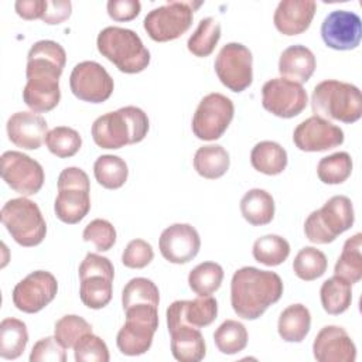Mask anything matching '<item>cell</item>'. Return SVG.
I'll return each instance as SVG.
<instances>
[{
	"mask_svg": "<svg viewBox=\"0 0 362 362\" xmlns=\"http://www.w3.org/2000/svg\"><path fill=\"white\" fill-rule=\"evenodd\" d=\"M283 280L274 272L253 266L238 269L230 280V305L243 320H256L283 296Z\"/></svg>",
	"mask_w": 362,
	"mask_h": 362,
	"instance_id": "6da1fadb",
	"label": "cell"
},
{
	"mask_svg": "<svg viewBox=\"0 0 362 362\" xmlns=\"http://www.w3.org/2000/svg\"><path fill=\"white\" fill-rule=\"evenodd\" d=\"M147 113L137 106H124L99 116L90 129L96 146L117 150L127 144L140 143L148 133Z\"/></svg>",
	"mask_w": 362,
	"mask_h": 362,
	"instance_id": "7a4b0ae2",
	"label": "cell"
},
{
	"mask_svg": "<svg viewBox=\"0 0 362 362\" xmlns=\"http://www.w3.org/2000/svg\"><path fill=\"white\" fill-rule=\"evenodd\" d=\"M311 109L314 116L325 120L355 123L362 116V95L354 83L325 79L314 86Z\"/></svg>",
	"mask_w": 362,
	"mask_h": 362,
	"instance_id": "3957f363",
	"label": "cell"
},
{
	"mask_svg": "<svg viewBox=\"0 0 362 362\" xmlns=\"http://www.w3.org/2000/svg\"><path fill=\"white\" fill-rule=\"evenodd\" d=\"M98 51L120 72L139 74L150 64V51L133 30L110 25L96 38Z\"/></svg>",
	"mask_w": 362,
	"mask_h": 362,
	"instance_id": "277c9868",
	"label": "cell"
},
{
	"mask_svg": "<svg viewBox=\"0 0 362 362\" xmlns=\"http://www.w3.org/2000/svg\"><path fill=\"white\" fill-rule=\"evenodd\" d=\"M355 222L352 201L345 195L331 197L320 209L313 211L304 222L305 238L317 245H327L351 229Z\"/></svg>",
	"mask_w": 362,
	"mask_h": 362,
	"instance_id": "5b68a950",
	"label": "cell"
},
{
	"mask_svg": "<svg viewBox=\"0 0 362 362\" xmlns=\"http://www.w3.org/2000/svg\"><path fill=\"white\" fill-rule=\"evenodd\" d=\"M0 218L7 232L20 246H37L47 235V223L38 205L27 197L7 201L1 206Z\"/></svg>",
	"mask_w": 362,
	"mask_h": 362,
	"instance_id": "8992f818",
	"label": "cell"
},
{
	"mask_svg": "<svg viewBox=\"0 0 362 362\" xmlns=\"http://www.w3.org/2000/svg\"><path fill=\"white\" fill-rule=\"evenodd\" d=\"M126 313V322L116 335V345L123 355L139 356L146 354L158 328L157 307L150 304L132 305Z\"/></svg>",
	"mask_w": 362,
	"mask_h": 362,
	"instance_id": "52a82bcc",
	"label": "cell"
},
{
	"mask_svg": "<svg viewBox=\"0 0 362 362\" xmlns=\"http://www.w3.org/2000/svg\"><path fill=\"white\" fill-rule=\"evenodd\" d=\"M202 1H167L147 13L143 27L147 35L157 42H167L185 34L194 20V11Z\"/></svg>",
	"mask_w": 362,
	"mask_h": 362,
	"instance_id": "ba28073f",
	"label": "cell"
},
{
	"mask_svg": "<svg viewBox=\"0 0 362 362\" xmlns=\"http://www.w3.org/2000/svg\"><path fill=\"white\" fill-rule=\"evenodd\" d=\"M235 115L233 102L218 92L208 93L198 103L192 116V132L197 139L214 141L223 136Z\"/></svg>",
	"mask_w": 362,
	"mask_h": 362,
	"instance_id": "9c48e42d",
	"label": "cell"
},
{
	"mask_svg": "<svg viewBox=\"0 0 362 362\" xmlns=\"http://www.w3.org/2000/svg\"><path fill=\"white\" fill-rule=\"evenodd\" d=\"M218 79L232 92H243L253 81V57L240 42H228L218 52L214 64Z\"/></svg>",
	"mask_w": 362,
	"mask_h": 362,
	"instance_id": "30bf717a",
	"label": "cell"
},
{
	"mask_svg": "<svg viewBox=\"0 0 362 362\" xmlns=\"http://www.w3.org/2000/svg\"><path fill=\"white\" fill-rule=\"evenodd\" d=\"M1 178L17 194L30 197L37 194L44 184L42 165L21 151H4L1 154Z\"/></svg>",
	"mask_w": 362,
	"mask_h": 362,
	"instance_id": "8fae6325",
	"label": "cell"
},
{
	"mask_svg": "<svg viewBox=\"0 0 362 362\" xmlns=\"http://www.w3.org/2000/svg\"><path fill=\"white\" fill-rule=\"evenodd\" d=\"M307 103V92L297 82L286 78H273L262 86V105L277 117H296L305 109Z\"/></svg>",
	"mask_w": 362,
	"mask_h": 362,
	"instance_id": "7c38bea8",
	"label": "cell"
},
{
	"mask_svg": "<svg viewBox=\"0 0 362 362\" xmlns=\"http://www.w3.org/2000/svg\"><path fill=\"white\" fill-rule=\"evenodd\" d=\"M71 92L83 102L102 103L113 93V79L109 72L96 61L76 64L69 75Z\"/></svg>",
	"mask_w": 362,
	"mask_h": 362,
	"instance_id": "4fadbf2b",
	"label": "cell"
},
{
	"mask_svg": "<svg viewBox=\"0 0 362 362\" xmlns=\"http://www.w3.org/2000/svg\"><path fill=\"white\" fill-rule=\"evenodd\" d=\"M58 293L55 276L47 270H35L13 288V303L17 310L34 314L45 308Z\"/></svg>",
	"mask_w": 362,
	"mask_h": 362,
	"instance_id": "5bb4252c",
	"label": "cell"
},
{
	"mask_svg": "<svg viewBox=\"0 0 362 362\" xmlns=\"http://www.w3.org/2000/svg\"><path fill=\"white\" fill-rule=\"evenodd\" d=\"M321 38L337 51L355 49L362 40L361 17L348 10H334L321 23Z\"/></svg>",
	"mask_w": 362,
	"mask_h": 362,
	"instance_id": "9a60e30c",
	"label": "cell"
},
{
	"mask_svg": "<svg viewBox=\"0 0 362 362\" xmlns=\"http://www.w3.org/2000/svg\"><path fill=\"white\" fill-rule=\"evenodd\" d=\"M344 130L318 116L303 120L293 132V141L301 151H327L344 143Z\"/></svg>",
	"mask_w": 362,
	"mask_h": 362,
	"instance_id": "2e32d148",
	"label": "cell"
},
{
	"mask_svg": "<svg viewBox=\"0 0 362 362\" xmlns=\"http://www.w3.org/2000/svg\"><path fill=\"white\" fill-rule=\"evenodd\" d=\"M27 83L23 89V100L35 113H47L57 107L61 99V75L44 69H27Z\"/></svg>",
	"mask_w": 362,
	"mask_h": 362,
	"instance_id": "e0dca14e",
	"label": "cell"
},
{
	"mask_svg": "<svg viewBox=\"0 0 362 362\" xmlns=\"http://www.w3.org/2000/svg\"><path fill=\"white\" fill-rule=\"evenodd\" d=\"M161 256L174 264L191 262L201 249V238L189 223H173L165 228L158 239Z\"/></svg>",
	"mask_w": 362,
	"mask_h": 362,
	"instance_id": "ac0fdd59",
	"label": "cell"
},
{
	"mask_svg": "<svg viewBox=\"0 0 362 362\" xmlns=\"http://www.w3.org/2000/svg\"><path fill=\"white\" fill-rule=\"evenodd\" d=\"M218 315V303L212 296H199L194 300H177L165 311L167 328L189 325L204 328L211 325Z\"/></svg>",
	"mask_w": 362,
	"mask_h": 362,
	"instance_id": "d6986e66",
	"label": "cell"
},
{
	"mask_svg": "<svg viewBox=\"0 0 362 362\" xmlns=\"http://www.w3.org/2000/svg\"><path fill=\"white\" fill-rule=\"evenodd\" d=\"M313 355L318 362H355L356 346L342 327L325 325L314 338Z\"/></svg>",
	"mask_w": 362,
	"mask_h": 362,
	"instance_id": "ffe728a7",
	"label": "cell"
},
{
	"mask_svg": "<svg viewBox=\"0 0 362 362\" xmlns=\"http://www.w3.org/2000/svg\"><path fill=\"white\" fill-rule=\"evenodd\" d=\"M8 140L23 150H37L48 133L47 120L35 112H16L7 120Z\"/></svg>",
	"mask_w": 362,
	"mask_h": 362,
	"instance_id": "44dd1931",
	"label": "cell"
},
{
	"mask_svg": "<svg viewBox=\"0 0 362 362\" xmlns=\"http://www.w3.org/2000/svg\"><path fill=\"white\" fill-rule=\"evenodd\" d=\"M317 3L313 0H281L273 14V23L283 35H298L308 30Z\"/></svg>",
	"mask_w": 362,
	"mask_h": 362,
	"instance_id": "7402d4cb",
	"label": "cell"
},
{
	"mask_svg": "<svg viewBox=\"0 0 362 362\" xmlns=\"http://www.w3.org/2000/svg\"><path fill=\"white\" fill-rule=\"evenodd\" d=\"M315 66V57L313 51L305 45H290L280 54L279 72L281 78L297 82L300 85L313 76Z\"/></svg>",
	"mask_w": 362,
	"mask_h": 362,
	"instance_id": "603a6c76",
	"label": "cell"
},
{
	"mask_svg": "<svg viewBox=\"0 0 362 362\" xmlns=\"http://www.w3.org/2000/svg\"><path fill=\"white\" fill-rule=\"evenodd\" d=\"M171 354L180 362H199L206 355V345L199 328L177 325L168 329Z\"/></svg>",
	"mask_w": 362,
	"mask_h": 362,
	"instance_id": "cb8c5ba5",
	"label": "cell"
},
{
	"mask_svg": "<svg viewBox=\"0 0 362 362\" xmlns=\"http://www.w3.org/2000/svg\"><path fill=\"white\" fill-rule=\"evenodd\" d=\"M54 211L57 218L64 223L75 225L81 222L90 211L89 191L79 188L58 189Z\"/></svg>",
	"mask_w": 362,
	"mask_h": 362,
	"instance_id": "d4e9b609",
	"label": "cell"
},
{
	"mask_svg": "<svg viewBox=\"0 0 362 362\" xmlns=\"http://www.w3.org/2000/svg\"><path fill=\"white\" fill-rule=\"evenodd\" d=\"M66 64V52L61 44L52 40L34 42L27 55V69H44L62 75Z\"/></svg>",
	"mask_w": 362,
	"mask_h": 362,
	"instance_id": "484cf974",
	"label": "cell"
},
{
	"mask_svg": "<svg viewBox=\"0 0 362 362\" xmlns=\"http://www.w3.org/2000/svg\"><path fill=\"white\" fill-rule=\"evenodd\" d=\"M311 328V314L304 304L286 307L277 321V332L286 342H301Z\"/></svg>",
	"mask_w": 362,
	"mask_h": 362,
	"instance_id": "4316f807",
	"label": "cell"
},
{
	"mask_svg": "<svg viewBox=\"0 0 362 362\" xmlns=\"http://www.w3.org/2000/svg\"><path fill=\"white\" fill-rule=\"evenodd\" d=\"M274 199L262 188L249 189L240 199L242 216L253 226H263L274 218Z\"/></svg>",
	"mask_w": 362,
	"mask_h": 362,
	"instance_id": "83f0119b",
	"label": "cell"
},
{
	"mask_svg": "<svg viewBox=\"0 0 362 362\" xmlns=\"http://www.w3.org/2000/svg\"><path fill=\"white\" fill-rule=\"evenodd\" d=\"M287 151L279 143L263 140L255 144L250 151L252 167L266 175L281 174L287 167Z\"/></svg>",
	"mask_w": 362,
	"mask_h": 362,
	"instance_id": "f1b7e54d",
	"label": "cell"
},
{
	"mask_svg": "<svg viewBox=\"0 0 362 362\" xmlns=\"http://www.w3.org/2000/svg\"><path fill=\"white\" fill-rule=\"evenodd\" d=\"M195 171L206 178L216 180L226 174L230 165L229 153L219 144H206L199 147L194 154Z\"/></svg>",
	"mask_w": 362,
	"mask_h": 362,
	"instance_id": "f546056e",
	"label": "cell"
},
{
	"mask_svg": "<svg viewBox=\"0 0 362 362\" xmlns=\"http://www.w3.org/2000/svg\"><path fill=\"white\" fill-rule=\"evenodd\" d=\"M362 233L348 238L342 246V252L335 263L334 274L346 280L351 286L362 279Z\"/></svg>",
	"mask_w": 362,
	"mask_h": 362,
	"instance_id": "4dcf8cb0",
	"label": "cell"
},
{
	"mask_svg": "<svg viewBox=\"0 0 362 362\" xmlns=\"http://www.w3.org/2000/svg\"><path fill=\"white\" fill-rule=\"evenodd\" d=\"M320 300L325 313L329 315H339L345 313L352 303L351 284L334 274L321 284Z\"/></svg>",
	"mask_w": 362,
	"mask_h": 362,
	"instance_id": "1f68e13d",
	"label": "cell"
},
{
	"mask_svg": "<svg viewBox=\"0 0 362 362\" xmlns=\"http://www.w3.org/2000/svg\"><path fill=\"white\" fill-rule=\"evenodd\" d=\"M28 344L27 325L18 318H4L0 322V356L3 359H17Z\"/></svg>",
	"mask_w": 362,
	"mask_h": 362,
	"instance_id": "d6a6232c",
	"label": "cell"
},
{
	"mask_svg": "<svg viewBox=\"0 0 362 362\" xmlns=\"http://www.w3.org/2000/svg\"><path fill=\"white\" fill-rule=\"evenodd\" d=\"M93 175L103 188L117 189L127 181L129 168L126 161L119 156L103 154L93 164Z\"/></svg>",
	"mask_w": 362,
	"mask_h": 362,
	"instance_id": "836d02e7",
	"label": "cell"
},
{
	"mask_svg": "<svg viewBox=\"0 0 362 362\" xmlns=\"http://www.w3.org/2000/svg\"><path fill=\"white\" fill-rule=\"evenodd\" d=\"M221 40V24L212 18L205 17L198 23L195 31L187 41L188 51L199 58L209 57Z\"/></svg>",
	"mask_w": 362,
	"mask_h": 362,
	"instance_id": "e575fe53",
	"label": "cell"
},
{
	"mask_svg": "<svg viewBox=\"0 0 362 362\" xmlns=\"http://www.w3.org/2000/svg\"><path fill=\"white\" fill-rule=\"evenodd\" d=\"M252 255L256 262L273 267L287 260L290 255V243L280 235H264L255 240Z\"/></svg>",
	"mask_w": 362,
	"mask_h": 362,
	"instance_id": "d590c367",
	"label": "cell"
},
{
	"mask_svg": "<svg viewBox=\"0 0 362 362\" xmlns=\"http://www.w3.org/2000/svg\"><path fill=\"white\" fill-rule=\"evenodd\" d=\"M247 329L236 320L223 321L214 332V342L219 352L235 355L242 352L247 345Z\"/></svg>",
	"mask_w": 362,
	"mask_h": 362,
	"instance_id": "8d00e7d4",
	"label": "cell"
},
{
	"mask_svg": "<svg viewBox=\"0 0 362 362\" xmlns=\"http://www.w3.org/2000/svg\"><path fill=\"white\" fill-rule=\"evenodd\" d=\"M223 280V269L215 262H202L188 274V286L198 296H211Z\"/></svg>",
	"mask_w": 362,
	"mask_h": 362,
	"instance_id": "74e56055",
	"label": "cell"
},
{
	"mask_svg": "<svg viewBox=\"0 0 362 362\" xmlns=\"http://www.w3.org/2000/svg\"><path fill=\"white\" fill-rule=\"evenodd\" d=\"M352 158L346 151H338L322 157L317 165V175L320 181L328 185L345 182L352 173Z\"/></svg>",
	"mask_w": 362,
	"mask_h": 362,
	"instance_id": "f35d334b",
	"label": "cell"
},
{
	"mask_svg": "<svg viewBox=\"0 0 362 362\" xmlns=\"http://www.w3.org/2000/svg\"><path fill=\"white\" fill-rule=\"evenodd\" d=\"M113 294V280L105 276H90L81 280L79 297L81 301L92 310L106 307Z\"/></svg>",
	"mask_w": 362,
	"mask_h": 362,
	"instance_id": "ab89813d",
	"label": "cell"
},
{
	"mask_svg": "<svg viewBox=\"0 0 362 362\" xmlns=\"http://www.w3.org/2000/svg\"><path fill=\"white\" fill-rule=\"evenodd\" d=\"M327 256L324 252L313 246L303 247L293 260L294 274L304 281H313L321 277L327 272Z\"/></svg>",
	"mask_w": 362,
	"mask_h": 362,
	"instance_id": "60d3db41",
	"label": "cell"
},
{
	"mask_svg": "<svg viewBox=\"0 0 362 362\" xmlns=\"http://www.w3.org/2000/svg\"><path fill=\"white\" fill-rule=\"evenodd\" d=\"M137 304H150L158 308L160 291L150 279L134 277L124 286L122 291L123 310H127L129 307Z\"/></svg>",
	"mask_w": 362,
	"mask_h": 362,
	"instance_id": "b9f144b4",
	"label": "cell"
},
{
	"mask_svg": "<svg viewBox=\"0 0 362 362\" xmlns=\"http://www.w3.org/2000/svg\"><path fill=\"white\" fill-rule=\"evenodd\" d=\"M45 146L54 156L59 158H68L81 150L82 137L72 127L57 126L47 133Z\"/></svg>",
	"mask_w": 362,
	"mask_h": 362,
	"instance_id": "7bdbcfd3",
	"label": "cell"
},
{
	"mask_svg": "<svg viewBox=\"0 0 362 362\" xmlns=\"http://www.w3.org/2000/svg\"><path fill=\"white\" fill-rule=\"evenodd\" d=\"M89 332H92V325L85 318L75 314L61 317L54 325V337L65 349L74 348L75 344Z\"/></svg>",
	"mask_w": 362,
	"mask_h": 362,
	"instance_id": "ee69618b",
	"label": "cell"
},
{
	"mask_svg": "<svg viewBox=\"0 0 362 362\" xmlns=\"http://www.w3.org/2000/svg\"><path fill=\"white\" fill-rule=\"evenodd\" d=\"M72 349L76 362H109L110 359L106 342L92 332L85 334Z\"/></svg>",
	"mask_w": 362,
	"mask_h": 362,
	"instance_id": "f6af8a7d",
	"label": "cell"
},
{
	"mask_svg": "<svg viewBox=\"0 0 362 362\" xmlns=\"http://www.w3.org/2000/svg\"><path fill=\"white\" fill-rule=\"evenodd\" d=\"M82 238L92 243L98 252H107L116 243V229L109 221L98 218L85 226Z\"/></svg>",
	"mask_w": 362,
	"mask_h": 362,
	"instance_id": "bcb514c9",
	"label": "cell"
},
{
	"mask_svg": "<svg viewBox=\"0 0 362 362\" xmlns=\"http://www.w3.org/2000/svg\"><path fill=\"white\" fill-rule=\"evenodd\" d=\"M154 259V250L144 239H133L122 253V263L129 269H143Z\"/></svg>",
	"mask_w": 362,
	"mask_h": 362,
	"instance_id": "7dc6e473",
	"label": "cell"
},
{
	"mask_svg": "<svg viewBox=\"0 0 362 362\" xmlns=\"http://www.w3.org/2000/svg\"><path fill=\"white\" fill-rule=\"evenodd\" d=\"M65 348L55 337H45L38 339L30 354V362H65Z\"/></svg>",
	"mask_w": 362,
	"mask_h": 362,
	"instance_id": "c3c4849f",
	"label": "cell"
},
{
	"mask_svg": "<svg viewBox=\"0 0 362 362\" xmlns=\"http://www.w3.org/2000/svg\"><path fill=\"white\" fill-rule=\"evenodd\" d=\"M78 274H79V280L90 276H105L113 280L115 267L107 257L96 253H88L82 260V263L79 264Z\"/></svg>",
	"mask_w": 362,
	"mask_h": 362,
	"instance_id": "681fc988",
	"label": "cell"
},
{
	"mask_svg": "<svg viewBox=\"0 0 362 362\" xmlns=\"http://www.w3.org/2000/svg\"><path fill=\"white\" fill-rule=\"evenodd\" d=\"M106 8L112 20L130 21L140 14L141 4L139 0H109Z\"/></svg>",
	"mask_w": 362,
	"mask_h": 362,
	"instance_id": "f907efd6",
	"label": "cell"
},
{
	"mask_svg": "<svg viewBox=\"0 0 362 362\" xmlns=\"http://www.w3.org/2000/svg\"><path fill=\"white\" fill-rule=\"evenodd\" d=\"M72 13V3L69 0H45L41 20L45 24L55 25L68 20Z\"/></svg>",
	"mask_w": 362,
	"mask_h": 362,
	"instance_id": "816d5d0a",
	"label": "cell"
},
{
	"mask_svg": "<svg viewBox=\"0 0 362 362\" xmlns=\"http://www.w3.org/2000/svg\"><path fill=\"white\" fill-rule=\"evenodd\" d=\"M58 189L62 188H79L85 191H90L89 177L79 167H66L58 175Z\"/></svg>",
	"mask_w": 362,
	"mask_h": 362,
	"instance_id": "f5cc1de1",
	"label": "cell"
},
{
	"mask_svg": "<svg viewBox=\"0 0 362 362\" xmlns=\"http://www.w3.org/2000/svg\"><path fill=\"white\" fill-rule=\"evenodd\" d=\"M45 0H17L14 3L16 13L24 20L41 18Z\"/></svg>",
	"mask_w": 362,
	"mask_h": 362,
	"instance_id": "db71d44e",
	"label": "cell"
}]
</instances>
